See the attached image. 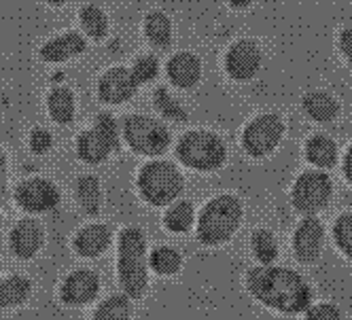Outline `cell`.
<instances>
[{
    "label": "cell",
    "mask_w": 352,
    "mask_h": 320,
    "mask_svg": "<svg viewBox=\"0 0 352 320\" xmlns=\"http://www.w3.org/2000/svg\"><path fill=\"white\" fill-rule=\"evenodd\" d=\"M195 220V210L191 202H176L164 214V225L172 233H185L191 229Z\"/></svg>",
    "instance_id": "26"
},
{
    "label": "cell",
    "mask_w": 352,
    "mask_h": 320,
    "mask_svg": "<svg viewBox=\"0 0 352 320\" xmlns=\"http://www.w3.org/2000/svg\"><path fill=\"white\" fill-rule=\"evenodd\" d=\"M153 104H155V108H157L164 117H168V119H172V121H185V119H187V111L181 106V102L176 100V98H174L166 87H160V89L155 91V95H153Z\"/></svg>",
    "instance_id": "30"
},
{
    "label": "cell",
    "mask_w": 352,
    "mask_h": 320,
    "mask_svg": "<svg viewBox=\"0 0 352 320\" xmlns=\"http://www.w3.org/2000/svg\"><path fill=\"white\" fill-rule=\"evenodd\" d=\"M246 288L257 301L283 314H301L312 304L310 284L293 269L274 263L250 269Z\"/></svg>",
    "instance_id": "1"
},
{
    "label": "cell",
    "mask_w": 352,
    "mask_h": 320,
    "mask_svg": "<svg viewBox=\"0 0 352 320\" xmlns=\"http://www.w3.org/2000/svg\"><path fill=\"white\" fill-rule=\"evenodd\" d=\"M9 244L15 257L19 259H32L45 244V229L36 218H21L19 223L11 229Z\"/></svg>",
    "instance_id": "15"
},
{
    "label": "cell",
    "mask_w": 352,
    "mask_h": 320,
    "mask_svg": "<svg viewBox=\"0 0 352 320\" xmlns=\"http://www.w3.org/2000/svg\"><path fill=\"white\" fill-rule=\"evenodd\" d=\"M144 36L155 49H166L172 43V21L162 11H151L144 19Z\"/></svg>",
    "instance_id": "23"
},
{
    "label": "cell",
    "mask_w": 352,
    "mask_h": 320,
    "mask_svg": "<svg viewBox=\"0 0 352 320\" xmlns=\"http://www.w3.org/2000/svg\"><path fill=\"white\" fill-rule=\"evenodd\" d=\"M261 47L253 38L236 41L225 54V72L234 81H250L261 68Z\"/></svg>",
    "instance_id": "11"
},
{
    "label": "cell",
    "mask_w": 352,
    "mask_h": 320,
    "mask_svg": "<svg viewBox=\"0 0 352 320\" xmlns=\"http://www.w3.org/2000/svg\"><path fill=\"white\" fill-rule=\"evenodd\" d=\"M168 79L174 87L179 89H191L202 79V62L191 52H179L174 54L166 66Z\"/></svg>",
    "instance_id": "16"
},
{
    "label": "cell",
    "mask_w": 352,
    "mask_h": 320,
    "mask_svg": "<svg viewBox=\"0 0 352 320\" xmlns=\"http://www.w3.org/2000/svg\"><path fill=\"white\" fill-rule=\"evenodd\" d=\"M91 320H132V306L128 295H113L94 312Z\"/></svg>",
    "instance_id": "28"
},
{
    "label": "cell",
    "mask_w": 352,
    "mask_h": 320,
    "mask_svg": "<svg viewBox=\"0 0 352 320\" xmlns=\"http://www.w3.org/2000/svg\"><path fill=\"white\" fill-rule=\"evenodd\" d=\"M283 136H285L283 119L274 113H265V115L255 117L244 128L242 146L253 159H261V157H267L276 146L280 144Z\"/></svg>",
    "instance_id": "9"
},
{
    "label": "cell",
    "mask_w": 352,
    "mask_h": 320,
    "mask_svg": "<svg viewBox=\"0 0 352 320\" xmlns=\"http://www.w3.org/2000/svg\"><path fill=\"white\" fill-rule=\"evenodd\" d=\"M185 189V176L172 161H148L138 172V191L151 206H170Z\"/></svg>",
    "instance_id": "4"
},
{
    "label": "cell",
    "mask_w": 352,
    "mask_h": 320,
    "mask_svg": "<svg viewBox=\"0 0 352 320\" xmlns=\"http://www.w3.org/2000/svg\"><path fill=\"white\" fill-rule=\"evenodd\" d=\"M130 70H132L136 83L138 85H144V83L153 81L157 77L160 64H157V60L153 56H140V58H136V62H134V66Z\"/></svg>",
    "instance_id": "32"
},
{
    "label": "cell",
    "mask_w": 352,
    "mask_h": 320,
    "mask_svg": "<svg viewBox=\"0 0 352 320\" xmlns=\"http://www.w3.org/2000/svg\"><path fill=\"white\" fill-rule=\"evenodd\" d=\"M60 200H62V193H60L58 185L47 179H41V176L26 179L15 189L17 206L26 212H32V214L56 210L60 206Z\"/></svg>",
    "instance_id": "10"
},
{
    "label": "cell",
    "mask_w": 352,
    "mask_h": 320,
    "mask_svg": "<svg viewBox=\"0 0 352 320\" xmlns=\"http://www.w3.org/2000/svg\"><path fill=\"white\" fill-rule=\"evenodd\" d=\"M100 293V278L91 269H77L72 272L60 288V297L66 306H85L91 304Z\"/></svg>",
    "instance_id": "14"
},
{
    "label": "cell",
    "mask_w": 352,
    "mask_h": 320,
    "mask_svg": "<svg viewBox=\"0 0 352 320\" xmlns=\"http://www.w3.org/2000/svg\"><path fill=\"white\" fill-rule=\"evenodd\" d=\"M306 159L320 170H329L338 163V146L329 136L316 134L306 142Z\"/></svg>",
    "instance_id": "20"
},
{
    "label": "cell",
    "mask_w": 352,
    "mask_h": 320,
    "mask_svg": "<svg viewBox=\"0 0 352 320\" xmlns=\"http://www.w3.org/2000/svg\"><path fill=\"white\" fill-rule=\"evenodd\" d=\"M138 83L130 68H109L98 81V98L107 104H123L134 98Z\"/></svg>",
    "instance_id": "13"
},
{
    "label": "cell",
    "mask_w": 352,
    "mask_h": 320,
    "mask_svg": "<svg viewBox=\"0 0 352 320\" xmlns=\"http://www.w3.org/2000/svg\"><path fill=\"white\" fill-rule=\"evenodd\" d=\"M32 293V282L26 276H11L0 282V308H15L26 304Z\"/></svg>",
    "instance_id": "24"
},
{
    "label": "cell",
    "mask_w": 352,
    "mask_h": 320,
    "mask_svg": "<svg viewBox=\"0 0 352 320\" xmlns=\"http://www.w3.org/2000/svg\"><path fill=\"white\" fill-rule=\"evenodd\" d=\"M253 3H255V0H228V5L234 7V9H246V7L253 5Z\"/></svg>",
    "instance_id": "38"
},
{
    "label": "cell",
    "mask_w": 352,
    "mask_h": 320,
    "mask_svg": "<svg viewBox=\"0 0 352 320\" xmlns=\"http://www.w3.org/2000/svg\"><path fill=\"white\" fill-rule=\"evenodd\" d=\"M123 140L130 149L144 157H160L170 149V130L155 117L130 115L123 119Z\"/></svg>",
    "instance_id": "6"
},
{
    "label": "cell",
    "mask_w": 352,
    "mask_h": 320,
    "mask_svg": "<svg viewBox=\"0 0 352 320\" xmlns=\"http://www.w3.org/2000/svg\"><path fill=\"white\" fill-rule=\"evenodd\" d=\"M111 240H113V231L109 225L94 223V225L83 227L77 236H74L72 246H74V251H77V255H81L85 259H94L109 249Z\"/></svg>",
    "instance_id": "18"
},
{
    "label": "cell",
    "mask_w": 352,
    "mask_h": 320,
    "mask_svg": "<svg viewBox=\"0 0 352 320\" xmlns=\"http://www.w3.org/2000/svg\"><path fill=\"white\" fill-rule=\"evenodd\" d=\"M333 240L338 244V249L352 259V214H342L336 225H333Z\"/></svg>",
    "instance_id": "31"
},
{
    "label": "cell",
    "mask_w": 352,
    "mask_h": 320,
    "mask_svg": "<svg viewBox=\"0 0 352 320\" xmlns=\"http://www.w3.org/2000/svg\"><path fill=\"white\" fill-rule=\"evenodd\" d=\"M5 191H7V155L0 151V206L5 200Z\"/></svg>",
    "instance_id": "36"
},
{
    "label": "cell",
    "mask_w": 352,
    "mask_h": 320,
    "mask_svg": "<svg viewBox=\"0 0 352 320\" xmlns=\"http://www.w3.org/2000/svg\"><path fill=\"white\" fill-rule=\"evenodd\" d=\"M119 144V123L109 115H100L94 128L77 138V155L83 163L98 165L111 157Z\"/></svg>",
    "instance_id": "7"
},
{
    "label": "cell",
    "mask_w": 352,
    "mask_h": 320,
    "mask_svg": "<svg viewBox=\"0 0 352 320\" xmlns=\"http://www.w3.org/2000/svg\"><path fill=\"white\" fill-rule=\"evenodd\" d=\"M176 157L181 163L197 172H212L225 163L228 149L217 134L206 130H191L176 144Z\"/></svg>",
    "instance_id": "5"
},
{
    "label": "cell",
    "mask_w": 352,
    "mask_h": 320,
    "mask_svg": "<svg viewBox=\"0 0 352 320\" xmlns=\"http://www.w3.org/2000/svg\"><path fill=\"white\" fill-rule=\"evenodd\" d=\"M117 276L123 295L130 299H140L146 293V238L138 227H125L117 246Z\"/></svg>",
    "instance_id": "2"
},
{
    "label": "cell",
    "mask_w": 352,
    "mask_h": 320,
    "mask_svg": "<svg viewBox=\"0 0 352 320\" xmlns=\"http://www.w3.org/2000/svg\"><path fill=\"white\" fill-rule=\"evenodd\" d=\"M81 28L94 41H102L109 34V17L98 5H85L79 13Z\"/></svg>",
    "instance_id": "25"
},
{
    "label": "cell",
    "mask_w": 352,
    "mask_h": 320,
    "mask_svg": "<svg viewBox=\"0 0 352 320\" xmlns=\"http://www.w3.org/2000/svg\"><path fill=\"white\" fill-rule=\"evenodd\" d=\"M344 176L352 187V146L346 151V157H344Z\"/></svg>",
    "instance_id": "37"
},
{
    "label": "cell",
    "mask_w": 352,
    "mask_h": 320,
    "mask_svg": "<svg viewBox=\"0 0 352 320\" xmlns=\"http://www.w3.org/2000/svg\"><path fill=\"white\" fill-rule=\"evenodd\" d=\"M47 5H52V7H62V5H66L68 0H45Z\"/></svg>",
    "instance_id": "39"
},
{
    "label": "cell",
    "mask_w": 352,
    "mask_h": 320,
    "mask_svg": "<svg viewBox=\"0 0 352 320\" xmlns=\"http://www.w3.org/2000/svg\"><path fill=\"white\" fill-rule=\"evenodd\" d=\"M301 108L316 123H331L340 115V102L331 93L320 89L308 91L301 100Z\"/></svg>",
    "instance_id": "19"
},
{
    "label": "cell",
    "mask_w": 352,
    "mask_h": 320,
    "mask_svg": "<svg viewBox=\"0 0 352 320\" xmlns=\"http://www.w3.org/2000/svg\"><path fill=\"white\" fill-rule=\"evenodd\" d=\"M85 49H87V41L79 32H66V34L49 38L41 47L38 56L47 64H60V62H68L72 58L81 56Z\"/></svg>",
    "instance_id": "17"
},
{
    "label": "cell",
    "mask_w": 352,
    "mask_h": 320,
    "mask_svg": "<svg viewBox=\"0 0 352 320\" xmlns=\"http://www.w3.org/2000/svg\"><path fill=\"white\" fill-rule=\"evenodd\" d=\"M242 223V202L232 193L212 198L197 216V240L204 246L230 242Z\"/></svg>",
    "instance_id": "3"
},
{
    "label": "cell",
    "mask_w": 352,
    "mask_h": 320,
    "mask_svg": "<svg viewBox=\"0 0 352 320\" xmlns=\"http://www.w3.org/2000/svg\"><path fill=\"white\" fill-rule=\"evenodd\" d=\"M306 320H344V314L333 304H318L306 310Z\"/></svg>",
    "instance_id": "33"
},
{
    "label": "cell",
    "mask_w": 352,
    "mask_h": 320,
    "mask_svg": "<svg viewBox=\"0 0 352 320\" xmlns=\"http://www.w3.org/2000/svg\"><path fill=\"white\" fill-rule=\"evenodd\" d=\"M322 244H324L322 223H320V220L314 214L312 216H306L297 225L295 236H293V253H295V259L299 263H304V265L316 263L320 259V253H322Z\"/></svg>",
    "instance_id": "12"
},
{
    "label": "cell",
    "mask_w": 352,
    "mask_h": 320,
    "mask_svg": "<svg viewBox=\"0 0 352 320\" xmlns=\"http://www.w3.org/2000/svg\"><path fill=\"white\" fill-rule=\"evenodd\" d=\"M148 263L160 276H174L181 269L183 259H181L179 251H174L172 246H160V249L151 253Z\"/></svg>",
    "instance_id": "29"
},
{
    "label": "cell",
    "mask_w": 352,
    "mask_h": 320,
    "mask_svg": "<svg viewBox=\"0 0 352 320\" xmlns=\"http://www.w3.org/2000/svg\"><path fill=\"white\" fill-rule=\"evenodd\" d=\"M52 144H54V136L49 134L47 130H43V128L32 130V134H30V151L34 155H45L49 149H52Z\"/></svg>",
    "instance_id": "34"
},
{
    "label": "cell",
    "mask_w": 352,
    "mask_h": 320,
    "mask_svg": "<svg viewBox=\"0 0 352 320\" xmlns=\"http://www.w3.org/2000/svg\"><path fill=\"white\" fill-rule=\"evenodd\" d=\"M338 47H340L342 56L346 58V62H348L350 68H352V28H344V30L340 32Z\"/></svg>",
    "instance_id": "35"
},
{
    "label": "cell",
    "mask_w": 352,
    "mask_h": 320,
    "mask_svg": "<svg viewBox=\"0 0 352 320\" xmlns=\"http://www.w3.org/2000/svg\"><path fill=\"white\" fill-rule=\"evenodd\" d=\"M77 198H79V204L87 216H98L100 212H102L104 198H102V185H100L98 176H91V174L79 176Z\"/></svg>",
    "instance_id": "21"
},
{
    "label": "cell",
    "mask_w": 352,
    "mask_h": 320,
    "mask_svg": "<svg viewBox=\"0 0 352 320\" xmlns=\"http://www.w3.org/2000/svg\"><path fill=\"white\" fill-rule=\"evenodd\" d=\"M250 246H253V255L261 265H272L278 259V242H276L274 233L265 227L253 231Z\"/></svg>",
    "instance_id": "27"
},
{
    "label": "cell",
    "mask_w": 352,
    "mask_h": 320,
    "mask_svg": "<svg viewBox=\"0 0 352 320\" xmlns=\"http://www.w3.org/2000/svg\"><path fill=\"white\" fill-rule=\"evenodd\" d=\"M47 111L60 126H68L74 119V93L68 87H54L47 95Z\"/></svg>",
    "instance_id": "22"
},
{
    "label": "cell",
    "mask_w": 352,
    "mask_h": 320,
    "mask_svg": "<svg viewBox=\"0 0 352 320\" xmlns=\"http://www.w3.org/2000/svg\"><path fill=\"white\" fill-rule=\"evenodd\" d=\"M333 195V183L322 170H306L293 185L291 202L293 208L306 216H312L329 206Z\"/></svg>",
    "instance_id": "8"
}]
</instances>
